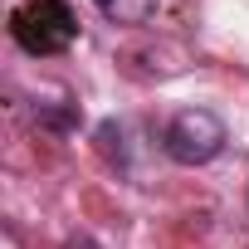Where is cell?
Here are the masks:
<instances>
[{
  "label": "cell",
  "mask_w": 249,
  "mask_h": 249,
  "mask_svg": "<svg viewBox=\"0 0 249 249\" xmlns=\"http://www.w3.org/2000/svg\"><path fill=\"white\" fill-rule=\"evenodd\" d=\"M10 35L30 59H54L78 39V20L69 0H20L10 10Z\"/></svg>",
  "instance_id": "1"
},
{
  "label": "cell",
  "mask_w": 249,
  "mask_h": 249,
  "mask_svg": "<svg viewBox=\"0 0 249 249\" xmlns=\"http://www.w3.org/2000/svg\"><path fill=\"white\" fill-rule=\"evenodd\" d=\"M161 147L171 161L181 166H205L225 152V122L220 112L210 107H181L171 122H166V132H161Z\"/></svg>",
  "instance_id": "2"
},
{
  "label": "cell",
  "mask_w": 249,
  "mask_h": 249,
  "mask_svg": "<svg viewBox=\"0 0 249 249\" xmlns=\"http://www.w3.org/2000/svg\"><path fill=\"white\" fill-rule=\"evenodd\" d=\"M93 5L117 25H147L157 15V0H93Z\"/></svg>",
  "instance_id": "3"
},
{
  "label": "cell",
  "mask_w": 249,
  "mask_h": 249,
  "mask_svg": "<svg viewBox=\"0 0 249 249\" xmlns=\"http://www.w3.org/2000/svg\"><path fill=\"white\" fill-rule=\"evenodd\" d=\"M64 249H107V244H98L93 234H69V239H64Z\"/></svg>",
  "instance_id": "4"
}]
</instances>
